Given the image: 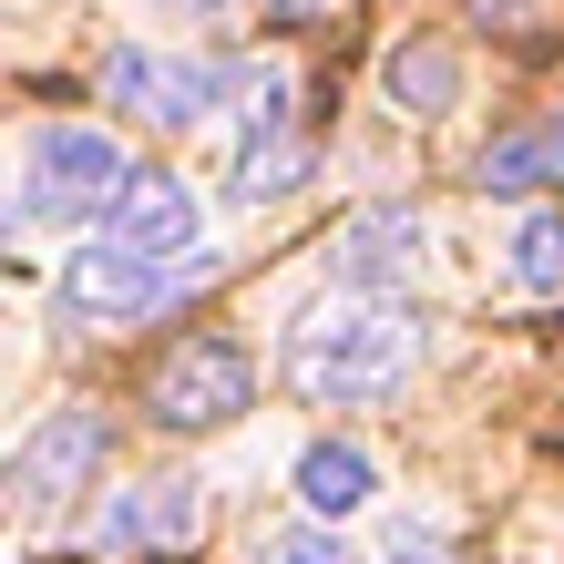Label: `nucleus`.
I'll list each match as a JSON object with an SVG mask.
<instances>
[{"label":"nucleus","mask_w":564,"mask_h":564,"mask_svg":"<svg viewBox=\"0 0 564 564\" xmlns=\"http://www.w3.org/2000/svg\"><path fill=\"white\" fill-rule=\"evenodd\" d=\"M113 237L134 257H154V268H206V206H195V185L175 164H134V185L113 206Z\"/></svg>","instance_id":"nucleus-6"},{"label":"nucleus","mask_w":564,"mask_h":564,"mask_svg":"<svg viewBox=\"0 0 564 564\" xmlns=\"http://www.w3.org/2000/svg\"><path fill=\"white\" fill-rule=\"evenodd\" d=\"M268 11H278V21H328L339 0H268Z\"/></svg>","instance_id":"nucleus-17"},{"label":"nucleus","mask_w":564,"mask_h":564,"mask_svg":"<svg viewBox=\"0 0 564 564\" xmlns=\"http://www.w3.org/2000/svg\"><path fill=\"white\" fill-rule=\"evenodd\" d=\"M237 411H257V359L237 339H185L154 370V431H226Z\"/></svg>","instance_id":"nucleus-5"},{"label":"nucleus","mask_w":564,"mask_h":564,"mask_svg":"<svg viewBox=\"0 0 564 564\" xmlns=\"http://www.w3.org/2000/svg\"><path fill=\"white\" fill-rule=\"evenodd\" d=\"M503 268H513V288H523V297H564V216H523Z\"/></svg>","instance_id":"nucleus-14"},{"label":"nucleus","mask_w":564,"mask_h":564,"mask_svg":"<svg viewBox=\"0 0 564 564\" xmlns=\"http://www.w3.org/2000/svg\"><path fill=\"white\" fill-rule=\"evenodd\" d=\"M104 411H42L31 421V442H21V462H11V482L31 492V503H62V492H83V473L104 462Z\"/></svg>","instance_id":"nucleus-7"},{"label":"nucleus","mask_w":564,"mask_h":564,"mask_svg":"<svg viewBox=\"0 0 564 564\" xmlns=\"http://www.w3.org/2000/svg\"><path fill=\"white\" fill-rule=\"evenodd\" d=\"M104 93L123 113H144L164 123V134H195L226 93H247V73H226V62H185V52H144V42H123L104 52Z\"/></svg>","instance_id":"nucleus-4"},{"label":"nucleus","mask_w":564,"mask_h":564,"mask_svg":"<svg viewBox=\"0 0 564 564\" xmlns=\"http://www.w3.org/2000/svg\"><path fill=\"white\" fill-rule=\"evenodd\" d=\"M195 278H206V268H154V257H134L123 237H104V247L62 257V308H73L83 328H134L154 308H175Z\"/></svg>","instance_id":"nucleus-3"},{"label":"nucleus","mask_w":564,"mask_h":564,"mask_svg":"<svg viewBox=\"0 0 564 564\" xmlns=\"http://www.w3.org/2000/svg\"><path fill=\"white\" fill-rule=\"evenodd\" d=\"M308 144L297 134H278V144H237V175H226V195H237V206H278V195H297L308 185Z\"/></svg>","instance_id":"nucleus-13"},{"label":"nucleus","mask_w":564,"mask_h":564,"mask_svg":"<svg viewBox=\"0 0 564 564\" xmlns=\"http://www.w3.org/2000/svg\"><path fill=\"white\" fill-rule=\"evenodd\" d=\"M411 268H421V216H411V206H370V216L339 237V257H328V278H339L349 297H390Z\"/></svg>","instance_id":"nucleus-8"},{"label":"nucleus","mask_w":564,"mask_h":564,"mask_svg":"<svg viewBox=\"0 0 564 564\" xmlns=\"http://www.w3.org/2000/svg\"><path fill=\"white\" fill-rule=\"evenodd\" d=\"M370 492H380V462L359 442H308V452H297V513H308V523H349Z\"/></svg>","instance_id":"nucleus-10"},{"label":"nucleus","mask_w":564,"mask_h":564,"mask_svg":"<svg viewBox=\"0 0 564 564\" xmlns=\"http://www.w3.org/2000/svg\"><path fill=\"white\" fill-rule=\"evenodd\" d=\"M257 564H359V554L339 544V523H288V534L257 544Z\"/></svg>","instance_id":"nucleus-15"},{"label":"nucleus","mask_w":564,"mask_h":564,"mask_svg":"<svg viewBox=\"0 0 564 564\" xmlns=\"http://www.w3.org/2000/svg\"><path fill=\"white\" fill-rule=\"evenodd\" d=\"M154 11H175V21H226L237 0H154Z\"/></svg>","instance_id":"nucleus-16"},{"label":"nucleus","mask_w":564,"mask_h":564,"mask_svg":"<svg viewBox=\"0 0 564 564\" xmlns=\"http://www.w3.org/2000/svg\"><path fill=\"white\" fill-rule=\"evenodd\" d=\"M195 523H206V492H195L185 473H164V482L123 492V503L104 513V534H123V544H195Z\"/></svg>","instance_id":"nucleus-12"},{"label":"nucleus","mask_w":564,"mask_h":564,"mask_svg":"<svg viewBox=\"0 0 564 564\" xmlns=\"http://www.w3.org/2000/svg\"><path fill=\"white\" fill-rule=\"evenodd\" d=\"M123 185H134V164H123V144L104 134V123H31L21 134V175H11V216L83 237V226H113Z\"/></svg>","instance_id":"nucleus-2"},{"label":"nucleus","mask_w":564,"mask_h":564,"mask_svg":"<svg viewBox=\"0 0 564 564\" xmlns=\"http://www.w3.org/2000/svg\"><path fill=\"white\" fill-rule=\"evenodd\" d=\"M421 359V328L390 308V297H328L288 328V380L308 390V401H390V390L411 380Z\"/></svg>","instance_id":"nucleus-1"},{"label":"nucleus","mask_w":564,"mask_h":564,"mask_svg":"<svg viewBox=\"0 0 564 564\" xmlns=\"http://www.w3.org/2000/svg\"><path fill=\"white\" fill-rule=\"evenodd\" d=\"M462 83H473V73H462L452 42H401V52L380 62V93H390L411 123H442V113L462 104Z\"/></svg>","instance_id":"nucleus-11"},{"label":"nucleus","mask_w":564,"mask_h":564,"mask_svg":"<svg viewBox=\"0 0 564 564\" xmlns=\"http://www.w3.org/2000/svg\"><path fill=\"white\" fill-rule=\"evenodd\" d=\"M390 564H442V554H431V544H421V554H411V544H401V554H390Z\"/></svg>","instance_id":"nucleus-18"},{"label":"nucleus","mask_w":564,"mask_h":564,"mask_svg":"<svg viewBox=\"0 0 564 564\" xmlns=\"http://www.w3.org/2000/svg\"><path fill=\"white\" fill-rule=\"evenodd\" d=\"M473 185L482 195H544V185H564V113L523 123V134H492L473 154Z\"/></svg>","instance_id":"nucleus-9"}]
</instances>
